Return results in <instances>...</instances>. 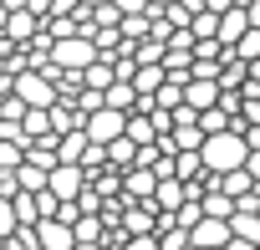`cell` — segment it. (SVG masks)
I'll list each match as a JSON object with an SVG mask.
<instances>
[{"instance_id":"cell-1","label":"cell","mask_w":260,"mask_h":250,"mask_svg":"<svg viewBox=\"0 0 260 250\" xmlns=\"http://www.w3.org/2000/svg\"><path fill=\"white\" fill-rule=\"evenodd\" d=\"M199 159H204V169H209V174H230V169H245L250 148H245V138H240L235 128H224V133H209V138H204Z\"/></svg>"},{"instance_id":"cell-2","label":"cell","mask_w":260,"mask_h":250,"mask_svg":"<svg viewBox=\"0 0 260 250\" xmlns=\"http://www.w3.org/2000/svg\"><path fill=\"white\" fill-rule=\"evenodd\" d=\"M16 97L26 102V107H56L61 102V87H56V77H46V72H21L16 77Z\"/></svg>"},{"instance_id":"cell-3","label":"cell","mask_w":260,"mask_h":250,"mask_svg":"<svg viewBox=\"0 0 260 250\" xmlns=\"http://www.w3.org/2000/svg\"><path fill=\"white\" fill-rule=\"evenodd\" d=\"M97 61V46L87 36H67V41H51V67L56 72H87Z\"/></svg>"},{"instance_id":"cell-4","label":"cell","mask_w":260,"mask_h":250,"mask_svg":"<svg viewBox=\"0 0 260 250\" xmlns=\"http://www.w3.org/2000/svg\"><path fill=\"white\" fill-rule=\"evenodd\" d=\"M82 133H87L92 143H102V148H107L112 138H122V133H127V112H112V107L102 102L97 112H87V117H82Z\"/></svg>"},{"instance_id":"cell-5","label":"cell","mask_w":260,"mask_h":250,"mask_svg":"<svg viewBox=\"0 0 260 250\" xmlns=\"http://www.w3.org/2000/svg\"><path fill=\"white\" fill-rule=\"evenodd\" d=\"M87 184H92V174H87L82 164H56V169L46 174V189H51L61 204H77V194H82Z\"/></svg>"},{"instance_id":"cell-6","label":"cell","mask_w":260,"mask_h":250,"mask_svg":"<svg viewBox=\"0 0 260 250\" xmlns=\"http://www.w3.org/2000/svg\"><path fill=\"white\" fill-rule=\"evenodd\" d=\"M153 230H158L153 199H122V235H153Z\"/></svg>"},{"instance_id":"cell-7","label":"cell","mask_w":260,"mask_h":250,"mask_svg":"<svg viewBox=\"0 0 260 250\" xmlns=\"http://www.w3.org/2000/svg\"><path fill=\"white\" fill-rule=\"evenodd\" d=\"M189 245H194V250H224V245H230V220H209V214H204V220L189 230Z\"/></svg>"},{"instance_id":"cell-8","label":"cell","mask_w":260,"mask_h":250,"mask_svg":"<svg viewBox=\"0 0 260 250\" xmlns=\"http://www.w3.org/2000/svg\"><path fill=\"white\" fill-rule=\"evenodd\" d=\"M72 245H77V235H72L67 220H41L36 225V250H72Z\"/></svg>"},{"instance_id":"cell-9","label":"cell","mask_w":260,"mask_h":250,"mask_svg":"<svg viewBox=\"0 0 260 250\" xmlns=\"http://www.w3.org/2000/svg\"><path fill=\"white\" fill-rule=\"evenodd\" d=\"M153 189H158V174L153 169H143V164L122 169V199H153Z\"/></svg>"},{"instance_id":"cell-10","label":"cell","mask_w":260,"mask_h":250,"mask_svg":"<svg viewBox=\"0 0 260 250\" xmlns=\"http://www.w3.org/2000/svg\"><path fill=\"white\" fill-rule=\"evenodd\" d=\"M6 41H16V46H26V41H36L41 36V21L31 16V11H11L6 16V31H0Z\"/></svg>"},{"instance_id":"cell-11","label":"cell","mask_w":260,"mask_h":250,"mask_svg":"<svg viewBox=\"0 0 260 250\" xmlns=\"http://www.w3.org/2000/svg\"><path fill=\"white\" fill-rule=\"evenodd\" d=\"M184 107H194V112L219 107V82H199V77H189V82H184Z\"/></svg>"},{"instance_id":"cell-12","label":"cell","mask_w":260,"mask_h":250,"mask_svg":"<svg viewBox=\"0 0 260 250\" xmlns=\"http://www.w3.org/2000/svg\"><path fill=\"white\" fill-rule=\"evenodd\" d=\"M245 31H250V21H245V6H235V11H219V31H214V41H219L224 51H230V46H235Z\"/></svg>"},{"instance_id":"cell-13","label":"cell","mask_w":260,"mask_h":250,"mask_svg":"<svg viewBox=\"0 0 260 250\" xmlns=\"http://www.w3.org/2000/svg\"><path fill=\"white\" fill-rule=\"evenodd\" d=\"M87 148H92V138H87L82 128H72V133H61V138H56V159H61V164H82V159H87Z\"/></svg>"},{"instance_id":"cell-14","label":"cell","mask_w":260,"mask_h":250,"mask_svg":"<svg viewBox=\"0 0 260 250\" xmlns=\"http://www.w3.org/2000/svg\"><path fill=\"white\" fill-rule=\"evenodd\" d=\"M153 204H158V214H174V209L184 204V179L164 174V179H158V189H153Z\"/></svg>"},{"instance_id":"cell-15","label":"cell","mask_w":260,"mask_h":250,"mask_svg":"<svg viewBox=\"0 0 260 250\" xmlns=\"http://www.w3.org/2000/svg\"><path fill=\"white\" fill-rule=\"evenodd\" d=\"M230 235H235V240H250V245H260V214L235 204V214H230Z\"/></svg>"},{"instance_id":"cell-16","label":"cell","mask_w":260,"mask_h":250,"mask_svg":"<svg viewBox=\"0 0 260 250\" xmlns=\"http://www.w3.org/2000/svg\"><path fill=\"white\" fill-rule=\"evenodd\" d=\"M72 235H77V245H102L107 225H102V214H77L72 220Z\"/></svg>"},{"instance_id":"cell-17","label":"cell","mask_w":260,"mask_h":250,"mask_svg":"<svg viewBox=\"0 0 260 250\" xmlns=\"http://www.w3.org/2000/svg\"><path fill=\"white\" fill-rule=\"evenodd\" d=\"M102 102H107L112 112H138V92H133V82H112V87L102 92Z\"/></svg>"},{"instance_id":"cell-18","label":"cell","mask_w":260,"mask_h":250,"mask_svg":"<svg viewBox=\"0 0 260 250\" xmlns=\"http://www.w3.org/2000/svg\"><path fill=\"white\" fill-rule=\"evenodd\" d=\"M255 189V174L250 169H230V174H219V194H230V199H245Z\"/></svg>"},{"instance_id":"cell-19","label":"cell","mask_w":260,"mask_h":250,"mask_svg":"<svg viewBox=\"0 0 260 250\" xmlns=\"http://www.w3.org/2000/svg\"><path fill=\"white\" fill-rule=\"evenodd\" d=\"M107 164H112V169H133V164H138V143L127 138V133L112 138V143H107Z\"/></svg>"},{"instance_id":"cell-20","label":"cell","mask_w":260,"mask_h":250,"mask_svg":"<svg viewBox=\"0 0 260 250\" xmlns=\"http://www.w3.org/2000/svg\"><path fill=\"white\" fill-rule=\"evenodd\" d=\"M174 179H204V159H199V148H184V153H174Z\"/></svg>"},{"instance_id":"cell-21","label":"cell","mask_w":260,"mask_h":250,"mask_svg":"<svg viewBox=\"0 0 260 250\" xmlns=\"http://www.w3.org/2000/svg\"><path fill=\"white\" fill-rule=\"evenodd\" d=\"M127 138H133L138 148H143V143H153V138H158L153 117H148V112H127Z\"/></svg>"},{"instance_id":"cell-22","label":"cell","mask_w":260,"mask_h":250,"mask_svg":"<svg viewBox=\"0 0 260 250\" xmlns=\"http://www.w3.org/2000/svg\"><path fill=\"white\" fill-rule=\"evenodd\" d=\"M112 82H117V77H112V61H102V56H97L87 72H82V87H92V92H107Z\"/></svg>"},{"instance_id":"cell-23","label":"cell","mask_w":260,"mask_h":250,"mask_svg":"<svg viewBox=\"0 0 260 250\" xmlns=\"http://www.w3.org/2000/svg\"><path fill=\"white\" fill-rule=\"evenodd\" d=\"M117 31H122V41H148L153 36V16H122Z\"/></svg>"},{"instance_id":"cell-24","label":"cell","mask_w":260,"mask_h":250,"mask_svg":"<svg viewBox=\"0 0 260 250\" xmlns=\"http://www.w3.org/2000/svg\"><path fill=\"white\" fill-rule=\"evenodd\" d=\"M158 87H164V67H138L133 72V92L138 97H153Z\"/></svg>"},{"instance_id":"cell-25","label":"cell","mask_w":260,"mask_h":250,"mask_svg":"<svg viewBox=\"0 0 260 250\" xmlns=\"http://www.w3.org/2000/svg\"><path fill=\"white\" fill-rule=\"evenodd\" d=\"M230 56H235V61H240V67H250V61H255V56H260V31H255V26H250V31H245V36H240V41H235V46H230Z\"/></svg>"},{"instance_id":"cell-26","label":"cell","mask_w":260,"mask_h":250,"mask_svg":"<svg viewBox=\"0 0 260 250\" xmlns=\"http://www.w3.org/2000/svg\"><path fill=\"white\" fill-rule=\"evenodd\" d=\"M26 164H36V169H56L61 159H56V143H26Z\"/></svg>"},{"instance_id":"cell-27","label":"cell","mask_w":260,"mask_h":250,"mask_svg":"<svg viewBox=\"0 0 260 250\" xmlns=\"http://www.w3.org/2000/svg\"><path fill=\"white\" fill-rule=\"evenodd\" d=\"M199 209H204L209 220H230V214H235V199L214 189V194H204V199H199Z\"/></svg>"},{"instance_id":"cell-28","label":"cell","mask_w":260,"mask_h":250,"mask_svg":"<svg viewBox=\"0 0 260 250\" xmlns=\"http://www.w3.org/2000/svg\"><path fill=\"white\" fill-rule=\"evenodd\" d=\"M214 31H219V16H214V11H199V16L189 21V36H194V41H214Z\"/></svg>"},{"instance_id":"cell-29","label":"cell","mask_w":260,"mask_h":250,"mask_svg":"<svg viewBox=\"0 0 260 250\" xmlns=\"http://www.w3.org/2000/svg\"><path fill=\"white\" fill-rule=\"evenodd\" d=\"M16 179H21V189H26V194H41V189H46V169H36V164H21V169H16Z\"/></svg>"},{"instance_id":"cell-30","label":"cell","mask_w":260,"mask_h":250,"mask_svg":"<svg viewBox=\"0 0 260 250\" xmlns=\"http://www.w3.org/2000/svg\"><path fill=\"white\" fill-rule=\"evenodd\" d=\"M230 128V112L224 107H209V112H199V133L209 138V133H224Z\"/></svg>"},{"instance_id":"cell-31","label":"cell","mask_w":260,"mask_h":250,"mask_svg":"<svg viewBox=\"0 0 260 250\" xmlns=\"http://www.w3.org/2000/svg\"><path fill=\"white\" fill-rule=\"evenodd\" d=\"M21 164H26V143L0 138V169H21Z\"/></svg>"},{"instance_id":"cell-32","label":"cell","mask_w":260,"mask_h":250,"mask_svg":"<svg viewBox=\"0 0 260 250\" xmlns=\"http://www.w3.org/2000/svg\"><path fill=\"white\" fill-rule=\"evenodd\" d=\"M158 250H189V230H158Z\"/></svg>"},{"instance_id":"cell-33","label":"cell","mask_w":260,"mask_h":250,"mask_svg":"<svg viewBox=\"0 0 260 250\" xmlns=\"http://www.w3.org/2000/svg\"><path fill=\"white\" fill-rule=\"evenodd\" d=\"M16 230H21V220H16V204H11V199H0V240H11Z\"/></svg>"},{"instance_id":"cell-34","label":"cell","mask_w":260,"mask_h":250,"mask_svg":"<svg viewBox=\"0 0 260 250\" xmlns=\"http://www.w3.org/2000/svg\"><path fill=\"white\" fill-rule=\"evenodd\" d=\"M21 117H26V102H21L16 92H11V97H0V122H21Z\"/></svg>"},{"instance_id":"cell-35","label":"cell","mask_w":260,"mask_h":250,"mask_svg":"<svg viewBox=\"0 0 260 250\" xmlns=\"http://www.w3.org/2000/svg\"><path fill=\"white\" fill-rule=\"evenodd\" d=\"M0 250H36V230H16L11 240H0Z\"/></svg>"},{"instance_id":"cell-36","label":"cell","mask_w":260,"mask_h":250,"mask_svg":"<svg viewBox=\"0 0 260 250\" xmlns=\"http://www.w3.org/2000/svg\"><path fill=\"white\" fill-rule=\"evenodd\" d=\"M122 250H158V235H127Z\"/></svg>"},{"instance_id":"cell-37","label":"cell","mask_w":260,"mask_h":250,"mask_svg":"<svg viewBox=\"0 0 260 250\" xmlns=\"http://www.w3.org/2000/svg\"><path fill=\"white\" fill-rule=\"evenodd\" d=\"M117 16H148V0H112Z\"/></svg>"},{"instance_id":"cell-38","label":"cell","mask_w":260,"mask_h":250,"mask_svg":"<svg viewBox=\"0 0 260 250\" xmlns=\"http://www.w3.org/2000/svg\"><path fill=\"white\" fill-rule=\"evenodd\" d=\"M235 6H240V0H204V11H214V16L219 11H235Z\"/></svg>"},{"instance_id":"cell-39","label":"cell","mask_w":260,"mask_h":250,"mask_svg":"<svg viewBox=\"0 0 260 250\" xmlns=\"http://www.w3.org/2000/svg\"><path fill=\"white\" fill-rule=\"evenodd\" d=\"M245 21H250V26L260 31V0H250V6H245Z\"/></svg>"},{"instance_id":"cell-40","label":"cell","mask_w":260,"mask_h":250,"mask_svg":"<svg viewBox=\"0 0 260 250\" xmlns=\"http://www.w3.org/2000/svg\"><path fill=\"white\" fill-rule=\"evenodd\" d=\"M245 169H250V174H255V184H260V148H255V153L245 159Z\"/></svg>"},{"instance_id":"cell-41","label":"cell","mask_w":260,"mask_h":250,"mask_svg":"<svg viewBox=\"0 0 260 250\" xmlns=\"http://www.w3.org/2000/svg\"><path fill=\"white\" fill-rule=\"evenodd\" d=\"M224 250H260V245H250V240H235V235H230V245H224Z\"/></svg>"},{"instance_id":"cell-42","label":"cell","mask_w":260,"mask_h":250,"mask_svg":"<svg viewBox=\"0 0 260 250\" xmlns=\"http://www.w3.org/2000/svg\"><path fill=\"white\" fill-rule=\"evenodd\" d=\"M77 6H82V11H97V6H107V0H77Z\"/></svg>"},{"instance_id":"cell-43","label":"cell","mask_w":260,"mask_h":250,"mask_svg":"<svg viewBox=\"0 0 260 250\" xmlns=\"http://www.w3.org/2000/svg\"><path fill=\"white\" fill-rule=\"evenodd\" d=\"M164 6H174V0H148V16H153V11H164Z\"/></svg>"},{"instance_id":"cell-44","label":"cell","mask_w":260,"mask_h":250,"mask_svg":"<svg viewBox=\"0 0 260 250\" xmlns=\"http://www.w3.org/2000/svg\"><path fill=\"white\" fill-rule=\"evenodd\" d=\"M6 16H11V11H6V6H0V31H6Z\"/></svg>"},{"instance_id":"cell-45","label":"cell","mask_w":260,"mask_h":250,"mask_svg":"<svg viewBox=\"0 0 260 250\" xmlns=\"http://www.w3.org/2000/svg\"><path fill=\"white\" fill-rule=\"evenodd\" d=\"M72 250H102V245H72Z\"/></svg>"},{"instance_id":"cell-46","label":"cell","mask_w":260,"mask_h":250,"mask_svg":"<svg viewBox=\"0 0 260 250\" xmlns=\"http://www.w3.org/2000/svg\"><path fill=\"white\" fill-rule=\"evenodd\" d=\"M0 77H6V56H0Z\"/></svg>"}]
</instances>
